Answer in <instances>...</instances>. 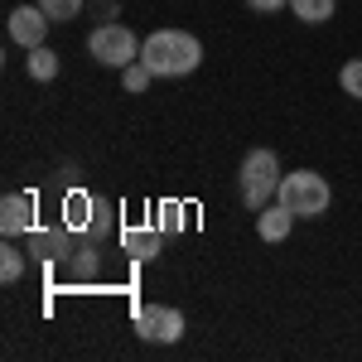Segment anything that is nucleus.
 <instances>
[{"mask_svg": "<svg viewBox=\"0 0 362 362\" xmlns=\"http://www.w3.org/2000/svg\"><path fill=\"white\" fill-rule=\"evenodd\" d=\"M140 63L155 78H184V73H194L203 63V44L194 34H184V29H155L140 44Z\"/></svg>", "mask_w": 362, "mask_h": 362, "instance_id": "nucleus-1", "label": "nucleus"}, {"mask_svg": "<svg viewBox=\"0 0 362 362\" xmlns=\"http://www.w3.org/2000/svg\"><path fill=\"white\" fill-rule=\"evenodd\" d=\"M280 160L276 150H247V160H242V169H237V189H242V203L247 208H266V203H276L280 194Z\"/></svg>", "mask_w": 362, "mask_h": 362, "instance_id": "nucleus-2", "label": "nucleus"}, {"mask_svg": "<svg viewBox=\"0 0 362 362\" xmlns=\"http://www.w3.org/2000/svg\"><path fill=\"white\" fill-rule=\"evenodd\" d=\"M276 198L295 213V218H319V213L334 203V189H329V179H324L319 169H295V174L280 179Z\"/></svg>", "mask_w": 362, "mask_h": 362, "instance_id": "nucleus-3", "label": "nucleus"}, {"mask_svg": "<svg viewBox=\"0 0 362 362\" xmlns=\"http://www.w3.org/2000/svg\"><path fill=\"white\" fill-rule=\"evenodd\" d=\"M87 54L97 58L102 68H131V63L140 58V39L126 25H102V29H92Z\"/></svg>", "mask_w": 362, "mask_h": 362, "instance_id": "nucleus-4", "label": "nucleus"}, {"mask_svg": "<svg viewBox=\"0 0 362 362\" xmlns=\"http://www.w3.org/2000/svg\"><path fill=\"white\" fill-rule=\"evenodd\" d=\"M136 334L145 343H179L184 338V314L169 305H145L136 309Z\"/></svg>", "mask_w": 362, "mask_h": 362, "instance_id": "nucleus-5", "label": "nucleus"}, {"mask_svg": "<svg viewBox=\"0 0 362 362\" xmlns=\"http://www.w3.org/2000/svg\"><path fill=\"white\" fill-rule=\"evenodd\" d=\"M49 15L39 10V5H15L10 10V39L20 44V49H39L44 44V34H49Z\"/></svg>", "mask_w": 362, "mask_h": 362, "instance_id": "nucleus-6", "label": "nucleus"}, {"mask_svg": "<svg viewBox=\"0 0 362 362\" xmlns=\"http://www.w3.org/2000/svg\"><path fill=\"white\" fill-rule=\"evenodd\" d=\"M0 232H5V237L34 232V198L29 194H5L0 198Z\"/></svg>", "mask_w": 362, "mask_h": 362, "instance_id": "nucleus-7", "label": "nucleus"}, {"mask_svg": "<svg viewBox=\"0 0 362 362\" xmlns=\"http://www.w3.org/2000/svg\"><path fill=\"white\" fill-rule=\"evenodd\" d=\"M290 227H295V213H290L280 198H276V203H266V208L256 213V232H261V242H285Z\"/></svg>", "mask_w": 362, "mask_h": 362, "instance_id": "nucleus-8", "label": "nucleus"}, {"mask_svg": "<svg viewBox=\"0 0 362 362\" xmlns=\"http://www.w3.org/2000/svg\"><path fill=\"white\" fill-rule=\"evenodd\" d=\"M25 68H29L34 83H54V78H58V54L49 49V44H39V49H29Z\"/></svg>", "mask_w": 362, "mask_h": 362, "instance_id": "nucleus-9", "label": "nucleus"}, {"mask_svg": "<svg viewBox=\"0 0 362 362\" xmlns=\"http://www.w3.org/2000/svg\"><path fill=\"white\" fill-rule=\"evenodd\" d=\"M121 242H126V251H131V261H155V256H160V232H140V227H131Z\"/></svg>", "mask_w": 362, "mask_h": 362, "instance_id": "nucleus-10", "label": "nucleus"}, {"mask_svg": "<svg viewBox=\"0 0 362 362\" xmlns=\"http://www.w3.org/2000/svg\"><path fill=\"white\" fill-rule=\"evenodd\" d=\"M290 10H295L305 25H324V20L338 10V0H290Z\"/></svg>", "mask_w": 362, "mask_h": 362, "instance_id": "nucleus-11", "label": "nucleus"}, {"mask_svg": "<svg viewBox=\"0 0 362 362\" xmlns=\"http://www.w3.org/2000/svg\"><path fill=\"white\" fill-rule=\"evenodd\" d=\"M68 266H73V276H78V280H92V276H97V266H102V256H97V247H78Z\"/></svg>", "mask_w": 362, "mask_h": 362, "instance_id": "nucleus-12", "label": "nucleus"}, {"mask_svg": "<svg viewBox=\"0 0 362 362\" xmlns=\"http://www.w3.org/2000/svg\"><path fill=\"white\" fill-rule=\"evenodd\" d=\"M39 10L58 20V25H68V20H78V10H83V0H39Z\"/></svg>", "mask_w": 362, "mask_h": 362, "instance_id": "nucleus-13", "label": "nucleus"}, {"mask_svg": "<svg viewBox=\"0 0 362 362\" xmlns=\"http://www.w3.org/2000/svg\"><path fill=\"white\" fill-rule=\"evenodd\" d=\"M20 276H25V256H20V247H5V251H0V280L15 285Z\"/></svg>", "mask_w": 362, "mask_h": 362, "instance_id": "nucleus-14", "label": "nucleus"}, {"mask_svg": "<svg viewBox=\"0 0 362 362\" xmlns=\"http://www.w3.org/2000/svg\"><path fill=\"white\" fill-rule=\"evenodd\" d=\"M150 78H155V73H150L140 58L131 63V68H121V87H126V92H145V87H150Z\"/></svg>", "mask_w": 362, "mask_h": 362, "instance_id": "nucleus-15", "label": "nucleus"}, {"mask_svg": "<svg viewBox=\"0 0 362 362\" xmlns=\"http://www.w3.org/2000/svg\"><path fill=\"white\" fill-rule=\"evenodd\" d=\"M34 237V247H39V256H63V232H29Z\"/></svg>", "mask_w": 362, "mask_h": 362, "instance_id": "nucleus-16", "label": "nucleus"}, {"mask_svg": "<svg viewBox=\"0 0 362 362\" xmlns=\"http://www.w3.org/2000/svg\"><path fill=\"white\" fill-rule=\"evenodd\" d=\"M343 92L362 102V58H353V63H343Z\"/></svg>", "mask_w": 362, "mask_h": 362, "instance_id": "nucleus-17", "label": "nucleus"}, {"mask_svg": "<svg viewBox=\"0 0 362 362\" xmlns=\"http://www.w3.org/2000/svg\"><path fill=\"white\" fill-rule=\"evenodd\" d=\"M247 5L256 10V15H276V10H285L290 0H247Z\"/></svg>", "mask_w": 362, "mask_h": 362, "instance_id": "nucleus-18", "label": "nucleus"}]
</instances>
